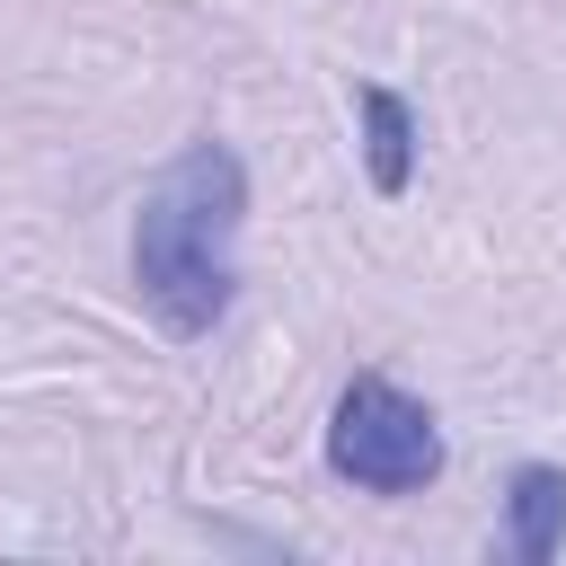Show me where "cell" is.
<instances>
[{
  "label": "cell",
  "mask_w": 566,
  "mask_h": 566,
  "mask_svg": "<svg viewBox=\"0 0 566 566\" xmlns=\"http://www.w3.org/2000/svg\"><path fill=\"white\" fill-rule=\"evenodd\" d=\"M239 230H248V168L230 142H186L142 212H133V292L168 336H212L239 301Z\"/></svg>",
  "instance_id": "6da1fadb"
},
{
  "label": "cell",
  "mask_w": 566,
  "mask_h": 566,
  "mask_svg": "<svg viewBox=\"0 0 566 566\" xmlns=\"http://www.w3.org/2000/svg\"><path fill=\"white\" fill-rule=\"evenodd\" d=\"M327 469L363 495H416L442 478V424L424 398H407L380 371H354L327 416Z\"/></svg>",
  "instance_id": "7a4b0ae2"
},
{
  "label": "cell",
  "mask_w": 566,
  "mask_h": 566,
  "mask_svg": "<svg viewBox=\"0 0 566 566\" xmlns=\"http://www.w3.org/2000/svg\"><path fill=\"white\" fill-rule=\"evenodd\" d=\"M566 548V469L522 460L504 478V557L513 566H548Z\"/></svg>",
  "instance_id": "3957f363"
},
{
  "label": "cell",
  "mask_w": 566,
  "mask_h": 566,
  "mask_svg": "<svg viewBox=\"0 0 566 566\" xmlns=\"http://www.w3.org/2000/svg\"><path fill=\"white\" fill-rule=\"evenodd\" d=\"M354 115H363V168H371V195H407L416 186V106L380 80L354 88Z\"/></svg>",
  "instance_id": "277c9868"
}]
</instances>
